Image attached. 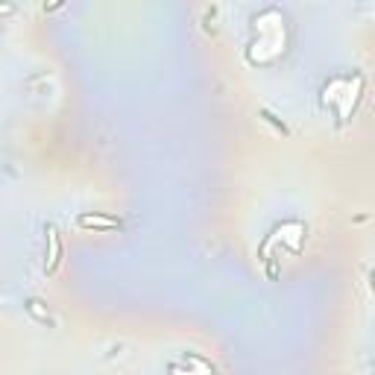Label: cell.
I'll return each mask as SVG.
<instances>
[{
    "label": "cell",
    "mask_w": 375,
    "mask_h": 375,
    "mask_svg": "<svg viewBox=\"0 0 375 375\" xmlns=\"http://www.w3.org/2000/svg\"><path fill=\"white\" fill-rule=\"evenodd\" d=\"M47 264H45V276H53L59 270V264H62V253H65V244H62V234L59 229L47 223Z\"/></svg>",
    "instance_id": "1"
},
{
    "label": "cell",
    "mask_w": 375,
    "mask_h": 375,
    "mask_svg": "<svg viewBox=\"0 0 375 375\" xmlns=\"http://www.w3.org/2000/svg\"><path fill=\"white\" fill-rule=\"evenodd\" d=\"M77 226H79V229L115 232V229H123V220H120V217H112V214H79V217H77Z\"/></svg>",
    "instance_id": "2"
},
{
    "label": "cell",
    "mask_w": 375,
    "mask_h": 375,
    "mask_svg": "<svg viewBox=\"0 0 375 375\" xmlns=\"http://www.w3.org/2000/svg\"><path fill=\"white\" fill-rule=\"evenodd\" d=\"M264 267H267V279L276 282L279 279V253H273V255H264Z\"/></svg>",
    "instance_id": "5"
},
{
    "label": "cell",
    "mask_w": 375,
    "mask_h": 375,
    "mask_svg": "<svg viewBox=\"0 0 375 375\" xmlns=\"http://www.w3.org/2000/svg\"><path fill=\"white\" fill-rule=\"evenodd\" d=\"M24 308L30 311L41 326H56V319H53L50 308H45V302H41V299H26V302H24Z\"/></svg>",
    "instance_id": "3"
},
{
    "label": "cell",
    "mask_w": 375,
    "mask_h": 375,
    "mask_svg": "<svg viewBox=\"0 0 375 375\" xmlns=\"http://www.w3.org/2000/svg\"><path fill=\"white\" fill-rule=\"evenodd\" d=\"M258 118L264 120V123H270V127L276 129V132H279V135H285V138H290V127H287V123L279 118V115H273L270 112V109H258Z\"/></svg>",
    "instance_id": "4"
}]
</instances>
